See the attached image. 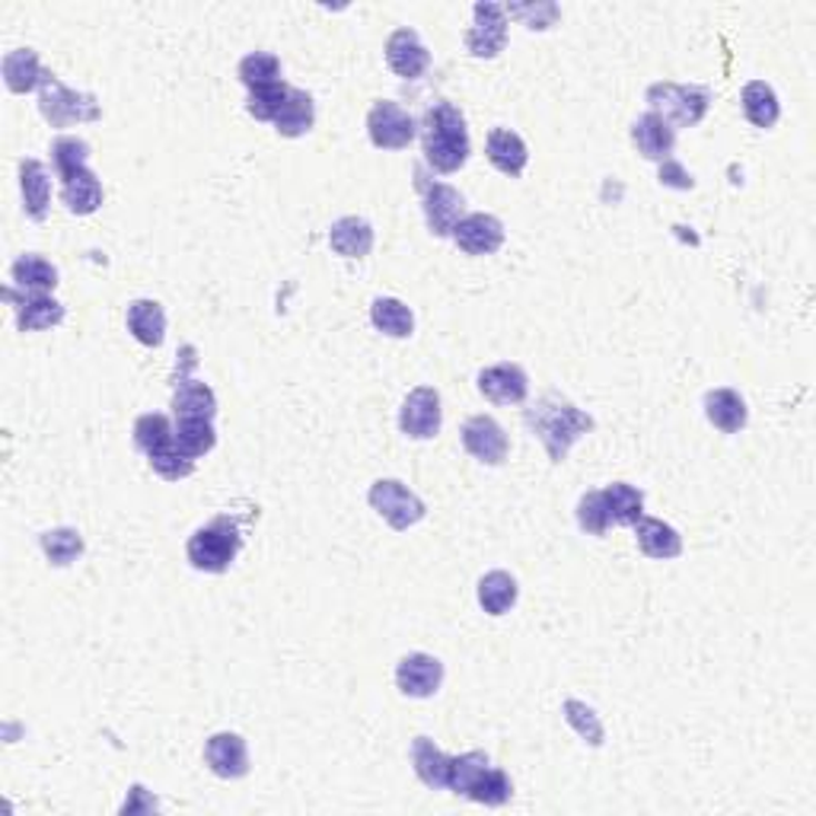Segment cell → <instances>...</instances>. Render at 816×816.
Listing matches in <instances>:
<instances>
[{
	"label": "cell",
	"mask_w": 816,
	"mask_h": 816,
	"mask_svg": "<svg viewBox=\"0 0 816 816\" xmlns=\"http://www.w3.org/2000/svg\"><path fill=\"white\" fill-rule=\"evenodd\" d=\"M527 425L529 431L543 440V447H546V454H549L553 462H561L584 434L594 431V418L577 406H571L568 399L555 396V392L543 396L536 406L529 408Z\"/></svg>",
	"instance_id": "6da1fadb"
},
{
	"label": "cell",
	"mask_w": 816,
	"mask_h": 816,
	"mask_svg": "<svg viewBox=\"0 0 816 816\" xmlns=\"http://www.w3.org/2000/svg\"><path fill=\"white\" fill-rule=\"evenodd\" d=\"M469 131L454 102H434L425 116V160L437 172H457L469 160Z\"/></svg>",
	"instance_id": "7a4b0ae2"
},
{
	"label": "cell",
	"mask_w": 816,
	"mask_h": 816,
	"mask_svg": "<svg viewBox=\"0 0 816 816\" xmlns=\"http://www.w3.org/2000/svg\"><path fill=\"white\" fill-rule=\"evenodd\" d=\"M242 536L237 524L230 517H215L208 527L195 529L189 536V546H186V555L192 561L195 571H205V575H223L237 555H240Z\"/></svg>",
	"instance_id": "3957f363"
},
{
	"label": "cell",
	"mask_w": 816,
	"mask_h": 816,
	"mask_svg": "<svg viewBox=\"0 0 816 816\" xmlns=\"http://www.w3.org/2000/svg\"><path fill=\"white\" fill-rule=\"evenodd\" d=\"M39 112L51 128H71L77 121H97L102 116L93 93H77L64 87L54 73H46L39 87Z\"/></svg>",
	"instance_id": "277c9868"
},
{
	"label": "cell",
	"mask_w": 816,
	"mask_h": 816,
	"mask_svg": "<svg viewBox=\"0 0 816 816\" xmlns=\"http://www.w3.org/2000/svg\"><path fill=\"white\" fill-rule=\"evenodd\" d=\"M650 112L660 116L667 125L679 128H696L705 119L711 93L705 87H686V83H654L648 90Z\"/></svg>",
	"instance_id": "5b68a950"
},
{
	"label": "cell",
	"mask_w": 816,
	"mask_h": 816,
	"mask_svg": "<svg viewBox=\"0 0 816 816\" xmlns=\"http://www.w3.org/2000/svg\"><path fill=\"white\" fill-rule=\"evenodd\" d=\"M367 501H370V507L384 517L389 527L399 529V533L408 527H415V524H421L425 514H428V510H425V501H421L411 488H406L402 481L396 479L374 481Z\"/></svg>",
	"instance_id": "8992f818"
},
{
	"label": "cell",
	"mask_w": 816,
	"mask_h": 816,
	"mask_svg": "<svg viewBox=\"0 0 816 816\" xmlns=\"http://www.w3.org/2000/svg\"><path fill=\"white\" fill-rule=\"evenodd\" d=\"M367 135H370L374 147H380V150H402L415 141L418 121L411 119L399 102L380 99L367 112Z\"/></svg>",
	"instance_id": "52a82bcc"
},
{
	"label": "cell",
	"mask_w": 816,
	"mask_h": 816,
	"mask_svg": "<svg viewBox=\"0 0 816 816\" xmlns=\"http://www.w3.org/2000/svg\"><path fill=\"white\" fill-rule=\"evenodd\" d=\"M444 421V408H440V396L431 386H418L411 389L399 411V428L406 437L415 440H431L434 434L440 431Z\"/></svg>",
	"instance_id": "ba28073f"
},
{
	"label": "cell",
	"mask_w": 816,
	"mask_h": 816,
	"mask_svg": "<svg viewBox=\"0 0 816 816\" xmlns=\"http://www.w3.org/2000/svg\"><path fill=\"white\" fill-rule=\"evenodd\" d=\"M476 23L466 32V49L476 58H498L507 46V13L501 3H476Z\"/></svg>",
	"instance_id": "9c48e42d"
},
{
	"label": "cell",
	"mask_w": 816,
	"mask_h": 816,
	"mask_svg": "<svg viewBox=\"0 0 816 816\" xmlns=\"http://www.w3.org/2000/svg\"><path fill=\"white\" fill-rule=\"evenodd\" d=\"M462 447L469 457H476L485 466H501L510 450L505 428L488 415H476L462 425Z\"/></svg>",
	"instance_id": "30bf717a"
},
{
	"label": "cell",
	"mask_w": 816,
	"mask_h": 816,
	"mask_svg": "<svg viewBox=\"0 0 816 816\" xmlns=\"http://www.w3.org/2000/svg\"><path fill=\"white\" fill-rule=\"evenodd\" d=\"M386 64L402 80H418L431 68V51L415 29H396L386 42Z\"/></svg>",
	"instance_id": "8fae6325"
},
{
	"label": "cell",
	"mask_w": 816,
	"mask_h": 816,
	"mask_svg": "<svg viewBox=\"0 0 816 816\" xmlns=\"http://www.w3.org/2000/svg\"><path fill=\"white\" fill-rule=\"evenodd\" d=\"M444 683V664L431 654H406L396 667V686L408 698H431Z\"/></svg>",
	"instance_id": "7c38bea8"
},
{
	"label": "cell",
	"mask_w": 816,
	"mask_h": 816,
	"mask_svg": "<svg viewBox=\"0 0 816 816\" xmlns=\"http://www.w3.org/2000/svg\"><path fill=\"white\" fill-rule=\"evenodd\" d=\"M479 392L495 406H520L527 399V370L517 364H495L479 374Z\"/></svg>",
	"instance_id": "4fadbf2b"
},
{
	"label": "cell",
	"mask_w": 816,
	"mask_h": 816,
	"mask_svg": "<svg viewBox=\"0 0 816 816\" xmlns=\"http://www.w3.org/2000/svg\"><path fill=\"white\" fill-rule=\"evenodd\" d=\"M425 192V220H428V230L434 237H454L457 223L462 220V195L447 186V182H431V186H421Z\"/></svg>",
	"instance_id": "5bb4252c"
},
{
	"label": "cell",
	"mask_w": 816,
	"mask_h": 816,
	"mask_svg": "<svg viewBox=\"0 0 816 816\" xmlns=\"http://www.w3.org/2000/svg\"><path fill=\"white\" fill-rule=\"evenodd\" d=\"M454 242L469 256H495L505 246V223L495 215L462 217L454 230Z\"/></svg>",
	"instance_id": "9a60e30c"
},
{
	"label": "cell",
	"mask_w": 816,
	"mask_h": 816,
	"mask_svg": "<svg viewBox=\"0 0 816 816\" xmlns=\"http://www.w3.org/2000/svg\"><path fill=\"white\" fill-rule=\"evenodd\" d=\"M205 763L217 778H242L249 772V749L240 734H215L205 744Z\"/></svg>",
	"instance_id": "2e32d148"
},
{
	"label": "cell",
	"mask_w": 816,
	"mask_h": 816,
	"mask_svg": "<svg viewBox=\"0 0 816 816\" xmlns=\"http://www.w3.org/2000/svg\"><path fill=\"white\" fill-rule=\"evenodd\" d=\"M485 153H488V163L498 169V172L510 176V179H517V176L527 169L529 160L527 145H524V138H520L517 131H510V128H495V131L488 135Z\"/></svg>",
	"instance_id": "e0dca14e"
},
{
	"label": "cell",
	"mask_w": 816,
	"mask_h": 816,
	"mask_svg": "<svg viewBox=\"0 0 816 816\" xmlns=\"http://www.w3.org/2000/svg\"><path fill=\"white\" fill-rule=\"evenodd\" d=\"M631 141H635L638 153L645 160H670L673 145H676V131L660 116L645 112L641 119L631 125Z\"/></svg>",
	"instance_id": "ac0fdd59"
},
{
	"label": "cell",
	"mask_w": 816,
	"mask_h": 816,
	"mask_svg": "<svg viewBox=\"0 0 816 816\" xmlns=\"http://www.w3.org/2000/svg\"><path fill=\"white\" fill-rule=\"evenodd\" d=\"M635 539H638V549L657 561H670L683 555V536L657 517H641L635 524Z\"/></svg>",
	"instance_id": "d6986e66"
},
{
	"label": "cell",
	"mask_w": 816,
	"mask_h": 816,
	"mask_svg": "<svg viewBox=\"0 0 816 816\" xmlns=\"http://www.w3.org/2000/svg\"><path fill=\"white\" fill-rule=\"evenodd\" d=\"M13 303H17V326H20V332H42V329H51V326H58L61 319H64V307L51 297V293H26L17 300V297H10Z\"/></svg>",
	"instance_id": "ffe728a7"
},
{
	"label": "cell",
	"mask_w": 816,
	"mask_h": 816,
	"mask_svg": "<svg viewBox=\"0 0 816 816\" xmlns=\"http://www.w3.org/2000/svg\"><path fill=\"white\" fill-rule=\"evenodd\" d=\"M61 201L68 205V211L71 215H93L102 208V182H99V176L93 169H77L73 176H68L64 182H61Z\"/></svg>",
	"instance_id": "44dd1931"
},
{
	"label": "cell",
	"mask_w": 816,
	"mask_h": 816,
	"mask_svg": "<svg viewBox=\"0 0 816 816\" xmlns=\"http://www.w3.org/2000/svg\"><path fill=\"white\" fill-rule=\"evenodd\" d=\"M329 246L345 259H364L374 249V227L364 217H341L329 227Z\"/></svg>",
	"instance_id": "7402d4cb"
},
{
	"label": "cell",
	"mask_w": 816,
	"mask_h": 816,
	"mask_svg": "<svg viewBox=\"0 0 816 816\" xmlns=\"http://www.w3.org/2000/svg\"><path fill=\"white\" fill-rule=\"evenodd\" d=\"M128 332L147 348H160L167 338V312L157 300H135L128 303Z\"/></svg>",
	"instance_id": "603a6c76"
},
{
	"label": "cell",
	"mask_w": 816,
	"mask_h": 816,
	"mask_svg": "<svg viewBox=\"0 0 816 816\" xmlns=\"http://www.w3.org/2000/svg\"><path fill=\"white\" fill-rule=\"evenodd\" d=\"M20 189H23V208L32 220H46L51 205V179L46 163L39 160H23L20 163Z\"/></svg>",
	"instance_id": "cb8c5ba5"
},
{
	"label": "cell",
	"mask_w": 816,
	"mask_h": 816,
	"mask_svg": "<svg viewBox=\"0 0 816 816\" xmlns=\"http://www.w3.org/2000/svg\"><path fill=\"white\" fill-rule=\"evenodd\" d=\"M705 415H708V421H711L720 434L744 431L746 418H749L744 396L734 392V389H711V392L705 396Z\"/></svg>",
	"instance_id": "d4e9b609"
},
{
	"label": "cell",
	"mask_w": 816,
	"mask_h": 816,
	"mask_svg": "<svg viewBox=\"0 0 816 816\" xmlns=\"http://www.w3.org/2000/svg\"><path fill=\"white\" fill-rule=\"evenodd\" d=\"M603 501L613 527H635L645 517V495L628 485V481H613L603 488Z\"/></svg>",
	"instance_id": "484cf974"
},
{
	"label": "cell",
	"mask_w": 816,
	"mask_h": 816,
	"mask_svg": "<svg viewBox=\"0 0 816 816\" xmlns=\"http://www.w3.org/2000/svg\"><path fill=\"white\" fill-rule=\"evenodd\" d=\"M46 73L49 71H42V61H39V54L32 49H17L3 58V80H7V90L10 93H32V90H39L42 80H46Z\"/></svg>",
	"instance_id": "4316f807"
},
{
	"label": "cell",
	"mask_w": 816,
	"mask_h": 816,
	"mask_svg": "<svg viewBox=\"0 0 816 816\" xmlns=\"http://www.w3.org/2000/svg\"><path fill=\"white\" fill-rule=\"evenodd\" d=\"M411 766H415V775L434 788V792H440V788H447V782H450V756L447 753H440L434 740L428 737H418L415 744H411Z\"/></svg>",
	"instance_id": "83f0119b"
},
{
	"label": "cell",
	"mask_w": 816,
	"mask_h": 816,
	"mask_svg": "<svg viewBox=\"0 0 816 816\" xmlns=\"http://www.w3.org/2000/svg\"><path fill=\"white\" fill-rule=\"evenodd\" d=\"M172 408H176V418H211L215 421V389L201 380H179L176 392H172Z\"/></svg>",
	"instance_id": "f1b7e54d"
},
{
	"label": "cell",
	"mask_w": 816,
	"mask_h": 816,
	"mask_svg": "<svg viewBox=\"0 0 816 816\" xmlns=\"http://www.w3.org/2000/svg\"><path fill=\"white\" fill-rule=\"evenodd\" d=\"M740 102H744V116L756 128H775V121L782 116L778 97H775V90L768 87L766 80H749L744 93H740Z\"/></svg>",
	"instance_id": "f546056e"
},
{
	"label": "cell",
	"mask_w": 816,
	"mask_h": 816,
	"mask_svg": "<svg viewBox=\"0 0 816 816\" xmlns=\"http://www.w3.org/2000/svg\"><path fill=\"white\" fill-rule=\"evenodd\" d=\"M316 121V106L307 90H290L288 102L281 109V116L275 119V131L281 138H303Z\"/></svg>",
	"instance_id": "4dcf8cb0"
},
{
	"label": "cell",
	"mask_w": 816,
	"mask_h": 816,
	"mask_svg": "<svg viewBox=\"0 0 816 816\" xmlns=\"http://www.w3.org/2000/svg\"><path fill=\"white\" fill-rule=\"evenodd\" d=\"M13 285L26 293H51L58 288V268L42 256H20L13 262Z\"/></svg>",
	"instance_id": "1f68e13d"
},
{
	"label": "cell",
	"mask_w": 816,
	"mask_h": 816,
	"mask_svg": "<svg viewBox=\"0 0 816 816\" xmlns=\"http://www.w3.org/2000/svg\"><path fill=\"white\" fill-rule=\"evenodd\" d=\"M370 322H374V329L377 332H384L389 338H408L415 332V316L408 310L402 300H396V297H380V300H374V307H370Z\"/></svg>",
	"instance_id": "d6a6232c"
},
{
	"label": "cell",
	"mask_w": 816,
	"mask_h": 816,
	"mask_svg": "<svg viewBox=\"0 0 816 816\" xmlns=\"http://www.w3.org/2000/svg\"><path fill=\"white\" fill-rule=\"evenodd\" d=\"M517 580L507 571H488L479 580V603L488 616H505L517 603Z\"/></svg>",
	"instance_id": "836d02e7"
},
{
	"label": "cell",
	"mask_w": 816,
	"mask_h": 816,
	"mask_svg": "<svg viewBox=\"0 0 816 816\" xmlns=\"http://www.w3.org/2000/svg\"><path fill=\"white\" fill-rule=\"evenodd\" d=\"M176 444L182 454H189L192 459L211 454L217 444V431L211 418H176Z\"/></svg>",
	"instance_id": "e575fe53"
},
{
	"label": "cell",
	"mask_w": 816,
	"mask_h": 816,
	"mask_svg": "<svg viewBox=\"0 0 816 816\" xmlns=\"http://www.w3.org/2000/svg\"><path fill=\"white\" fill-rule=\"evenodd\" d=\"M39 546H42V553H46L51 565L68 568V565H73L83 555V536L71 527L49 529V533L39 536Z\"/></svg>",
	"instance_id": "d590c367"
},
{
	"label": "cell",
	"mask_w": 816,
	"mask_h": 816,
	"mask_svg": "<svg viewBox=\"0 0 816 816\" xmlns=\"http://www.w3.org/2000/svg\"><path fill=\"white\" fill-rule=\"evenodd\" d=\"M240 80L249 87V93L275 87V83H281V61L268 51H252L240 61Z\"/></svg>",
	"instance_id": "8d00e7d4"
},
{
	"label": "cell",
	"mask_w": 816,
	"mask_h": 816,
	"mask_svg": "<svg viewBox=\"0 0 816 816\" xmlns=\"http://www.w3.org/2000/svg\"><path fill=\"white\" fill-rule=\"evenodd\" d=\"M491 766V759L485 756V753H462L457 759H450V782H447V788L454 794H462V797H469L472 788L479 785V778L488 772Z\"/></svg>",
	"instance_id": "74e56055"
},
{
	"label": "cell",
	"mask_w": 816,
	"mask_h": 816,
	"mask_svg": "<svg viewBox=\"0 0 816 816\" xmlns=\"http://www.w3.org/2000/svg\"><path fill=\"white\" fill-rule=\"evenodd\" d=\"M150 469L157 472V476H163L167 481H179V479H189L195 472V459L189 454H182L179 450V444H176V437L169 440L167 447H160V450H153L150 454Z\"/></svg>",
	"instance_id": "f35d334b"
},
{
	"label": "cell",
	"mask_w": 816,
	"mask_h": 816,
	"mask_svg": "<svg viewBox=\"0 0 816 816\" xmlns=\"http://www.w3.org/2000/svg\"><path fill=\"white\" fill-rule=\"evenodd\" d=\"M172 437H176V434H172V425H169L167 415H160V411L141 415V418L135 421V444H138V450L147 454V457H150L153 450L167 447Z\"/></svg>",
	"instance_id": "ab89813d"
},
{
	"label": "cell",
	"mask_w": 816,
	"mask_h": 816,
	"mask_svg": "<svg viewBox=\"0 0 816 816\" xmlns=\"http://www.w3.org/2000/svg\"><path fill=\"white\" fill-rule=\"evenodd\" d=\"M51 163H54L58 179L64 182L77 169H87V163H90V145L80 141V138H58L51 145Z\"/></svg>",
	"instance_id": "60d3db41"
},
{
	"label": "cell",
	"mask_w": 816,
	"mask_h": 816,
	"mask_svg": "<svg viewBox=\"0 0 816 816\" xmlns=\"http://www.w3.org/2000/svg\"><path fill=\"white\" fill-rule=\"evenodd\" d=\"M290 90H293V87H288L285 80L275 83V87H265V90H252V93H249V102H246V112L259 121H275L281 116Z\"/></svg>",
	"instance_id": "b9f144b4"
},
{
	"label": "cell",
	"mask_w": 816,
	"mask_h": 816,
	"mask_svg": "<svg viewBox=\"0 0 816 816\" xmlns=\"http://www.w3.org/2000/svg\"><path fill=\"white\" fill-rule=\"evenodd\" d=\"M510 794H514V785H510L507 772L488 766V772H485V775L479 778V785H476L472 794H469V800L485 804V807H501V804L510 800Z\"/></svg>",
	"instance_id": "7bdbcfd3"
},
{
	"label": "cell",
	"mask_w": 816,
	"mask_h": 816,
	"mask_svg": "<svg viewBox=\"0 0 816 816\" xmlns=\"http://www.w3.org/2000/svg\"><path fill=\"white\" fill-rule=\"evenodd\" d=\"M577 524L587 536H603L609 524V514H606V501H603V491H587L580 501H577Z\"/></svg>",
	"instance_id": "ee69618b"
},
{
	"label": "cell",
	"mask_w": 816,
	"mask_h": 816,
	"mask_svg": "<svg viewBox=\"0 0 816 816\" xmlns=\"http://www.w3.org/2000/svg\"><path fill=\"white\" fill-rule=\"evenodd\" d=\"M565 720L575 727L577 734L587 740L590 746H600L603 744V724L600 718H597V711L594 708H587L584 701H577V698H571V701H565Z\"/></svg>",
	"instance_id": "f6af8a7d"
},
{
	"label": "cell",
	"mask_w": 816,
	"mask_h": 816,
	"mask_svg": "<svg viewBox=\"0 0 816 816\" xmlns=\"http://www.w3.org/2000/svg\"><path fill=\"white\" fill-rule=\"evenodd\" d=\"M505 13L524 20L529 29H549L558 20V7L555 3H514V7H505Z\"/></svg>",
	"instance_id": "bcb514c9"
},
{
	"label": "cell",
	"mask_w": 816,
	"mask_h": 816,
	"mask_svg": "<svg viewBox=\"0 0 816 816\" xmlns=\"http://www.w3.org/2000/svg\"><path fill=\"white\" fill-rule=\"evenodd\" d=\"M660 182L664 186H673V189H693V176H686L679 163H673V160H664V167H660Z\"/></svg>",
	"instance_id": "7dc6e473"
}]
</instances>
